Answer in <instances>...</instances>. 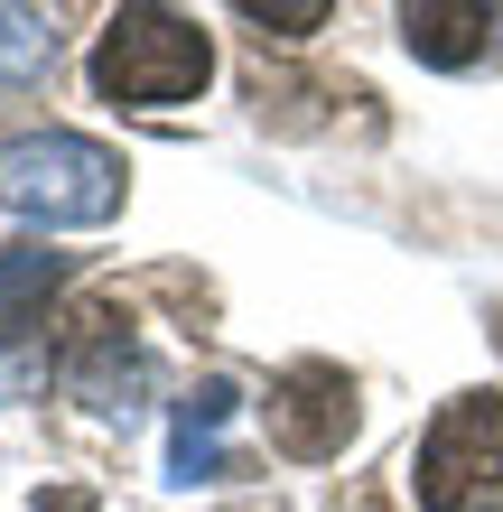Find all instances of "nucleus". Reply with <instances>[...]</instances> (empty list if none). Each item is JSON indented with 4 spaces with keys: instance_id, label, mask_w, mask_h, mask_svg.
<instances>
[{
    "instance_id": "nucleus-1",
    "label": "nucleus",
    "mask_w": 503,
    "mask_h": 512,
    "mask_svg": "<svg viewBox=\"0 0 503 512\" xmlns=\"http://www.w3.org/2000/svg\"><path fill=\"white\" fill-rule=\"evenodd\" d=\"M94 94L122 103V112H168V103H196L205 75H215V47H205V28L187 10H168V0H122L112 28L94 38Z\"/></svg>"
},
{
    "instance_id": "nucleus-2",
    "label": "nucleus",
    "mask_w": 503,
    "mask_h": 512,
    "mask_svg": "<svg viewBox=\"0 0 503 512\" xmlns=\"http://www.w3.org/2000/svg\"><path fill=\"white\" fill-rule=\"evenodd\" d=\"M0 215L84 233L122 215V159L84 131H10L0 140Z\"/></svg>"
},
{
    "instance_id": "nucleus-3",
    "label": "nucleus",
    "mask_w": 503,
    "mask_h": 512,
    "mask_svg": "<svg viewBox=\"0 0 503 512\" xmlns=\"http://www.w3.org/2000/svg\"><path fill=\"white\" fill-rule=\"evenodd\" d=\"M410 494L420 512H503V401L466 391L429 419V438L410 447Z\"/></svg>"
},
{
    "instance_id": "nucleus-4",
    "label": "nucleus",
    "mask_w": 503,
    "mask_h": 512,
    "mask_svg": "<svg viewBox=\"0 0 503 512\" xmlns=\"http://www.w3.org/2000/svg\"><path fill=\"white\" fill-rule=\"evenodd\" d=\"M261 419H271V447H280V457L327 466L336 447L354 438V373L345 364H289V373H271Z\"/></svg>"
},
{
    "instance_id": "nucleus-5",
    "label": "nucleus",
    "mask_w": 503,
    "mask_h": 512,
    "mask_svg": "<svg viewBox=\"0 0 503 512\" xmlns=\"http://www.w3.org/2000/svg\"><path fill=\"white\" fill-rule=\"evenodd\" d=\"M56 373H66V391H75V401H94L103 419H140V410H150V401H140V391H150V354L131 345L122 317H94L66 345V364H56Z\"/></svg>"
},
{
    "instance_id": "nucleus-6",
    "label": "nucleus",
    "mask_w": 503,
    "mask_h": 512,
    "mask_svg": "<svg viewBox=\"0 0 503 512\" xmlns=\"http://www.w3.org/2000/svg\"><path fill=\"white\" fill-rule=\"evenodd\" d=\"M233 382L224 373H205L196 391H177V419H168V485H224L233 475V447H224V429H233Z\"/></svg>"
},
{
    "instance_id": "nucleus-7",
    "label": "nucleus",
    "mask_w": 503,
    "mask_h": 512,
    "mask_svg": "<svg viewBox=\"0 0 503 512\" xmlns=\"http://www.w3.org/2000/svg\"><path fill=\"white\" fill-rule=\"evenodd\" d=\"M401 47L438 75L476 66L485 56V0H401Z\"/></svg>"
},
{
    "instance_id": "nucleus-8",
    "label": "nucleus",
    "mask_w": 503,
    "mask_h": 512,
    "mask_svg": "<svg viewBox=\"0 0 503 512\" xmlns=\"http://www.w3.org/2000/svg\"><path fill=\"white\" fill-rule=\"evenodd\" d=\"M66 289V252L47 243H0V345H19L47 317V298Z\"/></svg>"
},
{
    "instance_id": "nucleus-9",
    "label": "nucleus",
    "mask_w": 503,
    "mask_h": 512,
    "mask_svg": "<svg viewBox=\"0 0 503 512\" xmlns=\"http://www.w3.org/2000/svg\"><path fill=\"white\" fill-rule=\"evenodd\" d=\"M47 66H56V28H47V10L0 0V94H28Z\"/></svg>"
},
{
    "instance_id": "nucleus-10",
    "label": "nucleus",
    "mask_w": 503,
    "mask_h": 512,
    "mask_svg": "<svg viewBox=\"0 0 503 512\" xmlns=\"http://www.w3.org/2000/svg\"><path fill=\"white\" fill-rule=\"evenodd\" d=\"M233 10H243L261 38H308V28H327L336 0H233Z\"/></svg>"
},
{
    "instance_id": "nucleus-11",
    "label": "nucleus",
    "mask_w": 503,
    "mask_h": 512,
    "mask_svg": "<svg viewBox=\"0 0 503 512\" xmlns=\"http://www.w3.org/2000/svg\"><path fill=\"white\" fill-rule=\"evenodd\" d=\"M38 512H103V503L84 494V485H47V494H38Z\"/></svg>"
}]
</instances>
